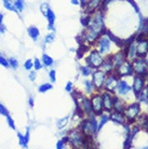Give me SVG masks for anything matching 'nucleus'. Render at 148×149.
Here are the masks:
<instances>
[{
  "label": "nucleus",
  "instance_id": "nucleus-18",
  "mask_svg": "<svg viewBox=\"0 0 148 149\" xmlns=\"http://www.w3.org/2000/svg\"><path fill=\"white\" fill-rule=\"evenodd\" d=\"M100 68L106 74H111V72H114V71H115L116 67H115V65H114V63H112V61H111L110 55L108 56L107 58H104V62H103V64L101 65Z\"/></svg>",
  "mask_w": 148,
  "mask_h": 149
},
{
  "label": "nucleus",
  "instance_id": "nucleus-4",
  "mask_svg": "<svg viewBox=\"0 0 148 149\" xmlns=\"http://www.w3.org/2000/svg\"><path fill=\"white\" fill-rule=\"evenodd\" d=\"M141 112V105L140 103H133L131 105H126V109H124V117H126V120L128 123H133L135 122L137 116L140 115Z\"/></svg>",
  "mask_w": 148,
  "mask_h": 149
},
{
  "label": "nucleus",
  "instance_id": "nucleus-12",
  "mask_svg": "<svg viewBox=\"0 0 148 149\" xmlns=\"http://www.w3.org/2000/svg\"><path fill=\"white\" fill-rule=\"evenodd\" d=\"M91 103H92V108L95 116H100L104 111L103 106V97L102 94H94L91 98Z\"/></svg>",
  "mask_w": 148,
  "mask_h": 149
},
{
  "label": "nucleus",
  "instance_id": "nucleus-30",
  "mask_svg": "<svg viewBox=\"0 0 148 149\" xmlns=\"http://www.w3.org/2000/svg\"><path fill=\"white\" fill-rule=\"evenodd\" d=\"M47 19H48V23L49 24H52V25H54V23H55V14H54V12L52 11L51 9L49 10L48 14H47Z\"/></svg>",
  "mask_w": 148,
  "mask_h": 149
},
{
  "label": "nucleus",
  "instance_id": "nucleus-29",
  "mask_svg": "<svg viewBox=\"0 0 148 149\" xmlns=\"http://www.w3.org/2000/svg\"><path fill=\"white\" fill-rule=\"evenodd\" d=\"M80 71H81L82 76H84V77H89L90 74H92V72H93L92 67H90L89 65H88V66H82V67H80Z\"/></svg>",
  "mask_w": 148,
  "mask_h": 149
},
{
  "label": "nucleus",
  "instance_id": "nucleus-43",
  "mask_svg": "<svg viewBox=\"0 0 148 149\" xmlns=\"http://www.w3.org/2000/svg\"><path fill=\"white\" fill-rule=\"evenodd\" d=\"M65 91H66L67 93H69V94L73 92V83H71V81H68L66 83V86H65Z\"/></svg>",
  "mask_w": 148,
  "mask_h": 149
},
{
  "label": "nucleus",
  "instance_id": "nucleus-44",
  "mask_svg": "<svg viewBox=\"0 0 148 149\" xmlns=\"http://www.w3.org/2000/svg\"><path fill=\"white\" fill-rule=\"evenodd\" d=\"M128 1H129L130 3L132 4V7L134 8V10H135V12H137V13H138V12H140V9H138V7H137V4L135 3V2H134L133 0H128Z\"/></svg>",
  "mask_w": 148,
  "mask_h": 149
},
{
  "label": "nucleus",
  "instance_id": "nucleus-26",
  "mask_svg": "<svg viewBox=\"0 0 148 149\" xmlns=\"http://www.w3.org/2000/svg\"><path fill=\"white\" fill-rule=\"evenodd\" d=\"M51 89H53L52 82L51 83H43V84H41V86L38 88V92H39V93H45V92L50 91Z\"/></svg>",
  "mask_w": 148,
  "mask_h": 149
},
{
  "label": "nucleus",
  "instance_id": "nucleus-6",
  "mask_svg": "<svg viewBox=\"0 0 148 149\" xmlns=\"http://www.w3.org/2000/svg\"><path fill=\"white\" fill-rule=\"evenodd\" d=\"M115 74L118 76L119 78L132 76V74H134L133 65H132V63H131L129 60H126L121 65H119L118 67H116Z\"/></svg>",
  "mask_w": 148,
  "mask_h": 149
},
{
  "label": "nucleus",
  "instance_id": "nucleus-36",
  "mask_svg": "<svg viewBox=\"0 0 148 149\" xmlns=\"http://www.w3.org/2000/svg\"><path fill=\"white\" fill-rule=\"evenodd\" d=\"M9 65H10L13 69H17V67H19V62H17L16 58L11 57V58H9Z\"/></svg>",
  "mask_w": 148,
  "mask_h": 149
},
{
  "label": "nucleus",
  "instance_id": "nucleus-9",
  "mask_svg": "<svg viewBox=\"0 0 148 149\" xmlns=\"http://www.w3.org/2000/svg\"><path fill=\"white\" fill-rule=\"evenodd\" d=\"M119 81V77L116 74H108L105 78V81H104L103 88L105 89V91H108V92H111L114 93L116 91V88H117V84H118Z\"/></svg>",
  "mask_w": 148,
  "mask_h": 149
},
{
  "label": "nucleus",
  "instance_id": "nucleus-21",
  "mask_svg": "<svg viewBox=\"0 0 148 149\" xmlns=\"http://www.w3.org/2000/svg\"><path fill=\"white\" fill-rule=\"evenodd\" d=\"M17 137H19L20 145L22 146L23 148H27V147H28V142H29V129L27 127L25 135H22L21 133H17Z\"/></svg>",
  "mask_w": 148,
  "mask_h": 149
},
{
  "label": "nucleus",
  "instance_id": "nucleus-41",
  "mask_svg": "<svg viewBox=\"0 0 148 149\" xmlns=\"http://www.w3.org/2000/svg\"><path fill=\"white\" fill-rule=\"evenodd\" d=\"M0 65H2L3 67H9V66H10V65H9V60L0 55Z\"/></svg>",
  "mask_w": 148,
  "mask_h": 149
},
{
  "label": "nucleus",
  "instance_id": "nucleus-5",
  "mask_svg": "<svg viewBox=\"0 0 148 149\" xmlns=\"http://www.w3.org/2000/svg\"><path fill=\"white\" fill-rule=\"evenodd\" d=\"M132 65H133L134 72L136 74H140L143 77L148 76V65L146 63L145 57H135L132 61Z\"/></svg>",
  "mask_w": 148,
  "mask_h": 149
},
{
  "label": "nucleus",
  "instance_id": "nucleus-25",
  "mask_svg": "<svg viewBox=\"0 0 148 149\" xmlns=\"http://www.w3.org/2000/svg\"><path fill=\"white\" fill-rule=\"evenodd\" d=\"M101 121H100V123H98V131L100 130H102V127H104V124H106L107 123V121H109V115L108 113H101Z\"/></svg>",
  "mask_w": 148,
  "mask_h": 149
},
{
  "label": "nucleus",
  "instance_id": "nucleus-11",
  "mask_svg": "<svg viewBox=\"0 0 148 149\" xmlns=\"http://www.w3.org/2000/svg\"><path fill=\"white\" fill-rule=\"evenodd\" d=\"M136 42V57H146L148 54V38L143 37L135 39Z\"/></svg>",
  "mask_w": 148,
  "mask_h": 149
},
{
  "label": "nucleus",
  "instance_id": "nucleus-40",
  "mask_svg": "<svg viewBox=\"0 0 148 149\" xmlns=\"http://www.w3.org/2000/svg\"><path fill=\"white\" fill-rule=\"evenodd\" d=\"M49 78H50V81L52 83H54L56 81V71L54 69L50 70V72H49Z\"/></svg>",
  "mask_w": 148,
  "mask_h": 149
},
{
  "label": "nucleus",
  "instance_id": "nucleus-14",
  "mask_svg": "<svg viewBox=\"0 0 148 149\" xmlns=\"http://www.w3.org/2000/svg\"><path fill=\"white\" fill-rule=\"evenodd\" d=\"M145 79L146 77H143V76H140V74H136L134 77V81H133V86H132V90H133L134 94L136 95V97L140 95L142 91L144 90L145 88Z\"/></svg>",
  "mask_w": 148,
  "mask_h": 149
},
{
  "label": "nucleus",
  "instance_id": "nucleus-32",
  "mask_svg": "<svg viewBox=\"0 0 148 149\" xmlns=\"http://www.w3.org/2000/svg\"><path fill=\"white\" fill-rule=\"evenodd\" d=\"M84 86H85V90H87V93H89V94L92 93L93 90H94V86H93L92 81H90V80H85Z\"/></svg>",
  "mask_w": 148,
  "mask_h": 149
},
{
  "label": "nucleus",
  "instance_id": "nucleus-20",
  "mask_svg": "<svg viewBox=\"0 0 148 149\" xmlns=\"http://www.w3.org/2000/svg\"><path fill=\"white\" fill-rule=\"evenodd\" d=\"M126 107V104L124 103V101L120 100L118 96L114 95V109L112 110H116V111L119 112H123L124 109Z\"/></svg>",
  "mask_w": 148,
  "mask_h": 149
},
{
  "label": "nucleus",
  "instance_id": "nucleus-3",
  "mask_svg": "<svg viewBox=\"0 0 148 149\" xmlns=\"http://www.w3.org/2000/svg\"><path fill=\"white\" fill-rule=\"evenodd\" d=\"M79 129L82 131V133L88 136V137L93 138L96 133L98 132V123H97V120L95 119V116H92V117H89L84 119L81 122Z\"/></svg>",
  "mask_w": 148,
  "mask_h": 149
},
{
  "label": "nucleus",
  "instance_id": "nucleus-22",
  "mask_svg": "<svg viewBox=\"0 0 148 149\" xmlns=\"http://www.w3.org/2000/svg\"><path fill=\"white\" fill-rule=\"evenodd\" d=\"M27 34L34 41H37L40 37V30L36 26H30L27 28Z\"/></svg>",
  "mask_w": 148,
  "mask_h": 149
},
{
  "label": "nucleus",
  "instance_id": "nucleus-47",
  "mask_svg": "<svg viewBox=\"0 0 148 149\" xmlns=\"http://www.w3.org/2000/svg\"><path fill=\"white\" fill-rule=\"evenodd\" d=\"M28 103H29L30 107H34V103H35V102H34V97L33 96L29 97V100H28Z\"/></svg>",
  "mask_w": 148,
  "mask_h": 149
},
{
  "label": "nucleus",
  "instance_id": "nucleus-33",
  "mask_svg": "<svg viewBox=\"0 0 148 149\" xmlns=\"http://www.w3.org/2000/svg\"><path fill=\"white\" fill-rule=\"evenodd\" d=\"M132 139H133V138L131 137L130 135H126V141L123 142V148H124V149L131 148V147H132Z\"/></svg>",
  "mask_w": 148,
  "mask_h": 149
},
{
  "label": "nucleus",
  "instance_id": "nucleus-31",
  "mask_svg": "<svg viewBox=\"0 0 148 149\" xmlns=\"http://www.w3.org/2000/svg\"><path fill=\"white\" fill-rule=\"evenodd\" d=\"M65 144H68V137L67 136H64L61 141H59V142L56 143V149H63L64 147H65Z\"/></svg>",
  "mask_w": 148,
  "mask_h": 149
},
{
  "label": "nucleus",
  "instance_id": "nucleus-19",
  "mask_svg": "<svg viewBox=\"0 0 148 149\" xmlns=\"http://www.w3.org/2000/svg\"><path fill=\"white\" fill-rule=\"evenodd\" d=\"M109 119H110L111 121H114L115 123H118V124H123L124 122H126L124 113H123V112L116 111V110H111L110 111Z\"/></svg>",
  "mask_w": 148,
  "mask_h": 149
},
{
  "label": "nucleus",
  "instance_id": "nucleus-38",
  "mask_svg": "<svg viewBox=\"0 0 148 149\" xmlns=\"http://www.w3.org/2000/svg\"><path fill=\"white\" fill-rule=\"evenodd\" d=\"M24 68H25L26 70H31L34 68V62L31 60H27L24 63Z\"/></svg>",
  "mask_w": 148,
  "mask_h": 149
},
{
  "label": "nucleus",
  "instance_id": "nucleus-52",
  "mask_svg": "<svg viewBox=\"0 0 148 149\" xmlns=\"http://www.w3.org/2000/svg\"><path fill=\"white\" fill-rule=\"evenodd\" d=\"M2 1H11V0H2Z\"/></svg>",
  "mask_w": 148,
  "mask_h": 149
},
{
  "label": "nucleus",
  "instance_id": "nucleus-34",
  "mask_svg": "<svg viewBox=\"0 0 148 149\" xmlns=\"http://www.w3.org/2000/svg\"><path fill=\"white\" fill-rule=\"evenodd\" d=\"M49 10H50V7H49L48 3H41L40 4V12L43 14V16H47V14H48Z\"/></svg>",
  "mask_w": 148,
  "mask_h": 149
},
{
  "label": "nucleus",
  "instance_id": "nucleus-10",
  "mask_svg": "<svg viewBox=\"0 0 148 149\" xmlns=\"http://www.w3.org/2000/svg\"><path fill=\"white\" fill-rule=\"evenodd\" d=\"M107 74H105L102 69H96L95 71L92 72V83L93 86L95 90H101L103 89V84L104 81H105V78H106Z\"/></svg>",
  "mask_w": 148,
  "mask_h": 149
},
{
  "label": "nucleus",
  "instance_id": "nucleus-53",
  "mask_svg": "<svg viewBox=\"0 0 148 149\" xmlns=\"http://www.w3.org/2000/svg\"><path fill=\"white\" fill-rule=\"evenodd\" d=\"M0 55H1V52H0Z\"/></svg>",
  "mask_w": 148,
  "mask_h": 149
},
{
  "label": "nucleus",
  "instance_id": "nucleus-45",
  "mask_svg": "<svg viewBox=\"0 0 148 149\" xmlns=\"http://www.w3.org/2000/svg\"><path fill=\"white\" fill-rule=\"evenodd\" d=\"M36 77H37V74H36L35 71H30V74H29L30 81H35V80H36Z\"/></svg>",
  "mask_w": 148,
  "mask_h": 149
},
{
  "label": "nucleus",
  "instance_id": "nucleus-24",
  "mask_svg": "<svg viewBox=\"0 0 148 149\" xmlns=\"http://www.w3.org/2000/svg\"><path fill=\"white\" fill-rule=\"evenodd\" d=\"M68 122H69V117L67 116V117H64V118H62V119L57 120V122H56V127H57L59 130H62V129H64V127L68 124Z\"/></svg>",
  "mask_w": 148,
  "mask_h": 149
},
{
  "label": "nucleus",
  "instance_id": "nucleus-28",
  "mask_svg": "<svg viewBox=\"0 0 148 149\" xmlns=\"http://www.w3.org/2000/svg\"><path fill=\"white\" fill-rule=\"evenodd\" d=\"M14 6L16 8L17 12H22L25 9V0H15Z\"/></svg>",
  "mask_w": 148,
  "mask_h": 149
},
{
  "label": "nucleus",
  "instance_id": "nucleus-7",
  "mask_svg": "<svg viewBox=\"0 0 148 149\" xmlns=\"http://www.w3.org/2000/svg\"><path fill=\"white\" fill-rule=\"evenodd\" d=\"M104 62V57L103 55L101 54L97 50H92L90 54L87 57V63L90 67L95 68V69H98L101 67V65L103 64Z\"/></svg>",
  "mask_w": 148,
  "mask_h": 149
},
{
  "label": "nucleus",
  "instance_id": "nucleus-23",
  "mask_svg": "<svg viewBox=\"0 0 148 149\" xmlns=\"http://www.w3.org/2000/svg\"><path fill=\"white\" fill-rule=\"evenodd\" d=\"M41 62H42V65H45L47 67H51L52 65L54 64L53 58L50 55H48V54H42V60H41Z\"/></svg>",
  "mask_w": 148,
  "mask_h": 149
},
{
  "label": "nucleus",
  "instance_id": "nucleus-2",
  "mask_svg": "<svg viewBox=\"0 0 148 149\" xmlns=\"http://www.w3.org/2000/svg\"><path fill=\"white\" fill-rule=\"evenodd\" d=\"M67 137H68V144H71L74 148H85L90 146L91 144V137H88L85 136L82 131L80 129H74V130H71L67 134Z\"/></svg>",
  "mask_w": 148,
  "mask_h": 149
},
{
  "label": "nucleus",
  "instance_id": "nucleus-35",
  "mask_svg": "<svg viewBox=\"0 0 148 149\" xmlns=\"http://www.w3.org/2000/svg\"><path fill=\"white\" fill-rule=\"evenodd\" d=\"M54 39H55V35L53 34V33H51V34H49L45 36V45H49V43H52L53 41H54Z\"/></svg>",
  "mask_w": 148,
  "mask_h": 149
},
{
  "label": "nucleus",
  "instance_id": "nucleus-50",
  "mask_svg": "<svg viewBox=\"0 0 148 149\" xmlns=\"http://www.w3.org/2000/svg\"><path fill=\"white\" fill-rule=\"evenodd\" d=\"M3 14H2V13H0V27L2 26V25H3Z\"/></svg>",
  "mask_w": 148,
  "mask_h": 149
},
{
  "label": "nucleus",
  "instance_id": "nucleus-49",
  "mask_svg": "<svg viewBox=\"0 0 148 149\" xmlns=\"http://www.w3.org/2000/svg\"><path fill=\"white\" fill-rule=\"evenodd\" d=\"M48 29H49V30H52L53 33L55 31V28H54V25H52V24H48Z\"/></svg>",
  "mask_w": 148,
  "mask_h": 149
},
{
  "label": "nucleus",
  "instance_id": "nucleus-13",
  "mask_svg": "<svg viewBox=\"0 0 148 149\" xmlns=\"http://www.w3.org/2000/svg\"><path fill=\"white\" fill-rule=\"evenodd\" d=\"M114 95L115 94L108 92V91H104L102 93V97H103V106L104 110L107 112H110L114 109Z\"/></svg>",
  "mask_w": 148,
  "mask_h": 149
},
{
  "label": "nucleus",
  "instance_id": "nucleus-48",
  "mask_svg": "<svg viewBox=\"0 0 148 149\" xmlns=\"http://www.w3.org/2000/svg\"><path fill=\"white\" fill-rule=\"evenodd\" d=\"M88 2H89V0H80V3H81L80 6H81L82 8H84V6L88 3Z\"/></svg>",
  "mask_w": 148,
  "mask_h": 149
},
{
  "label": "nucleus",
  "instance_id": "nucleus-16",
  "mask_svg": "<svg viewBox=\"0 0 148 149\" xmlns=\"http://www.w3.org/2000/svg\"><path fill=\"white\" fill-rule=\"evenodd\" d=\"M130 91H132V86H129L126 81L119 79L117 88H116V92H117V94H118V95H126V94L129 93Z\"/></svg>",
  "mask_w": 148,
  "mask_h": 149
},
{
  "label": "nucleus",
  "instance_id": "nucleus-42",
  "mask_svg": "<svg viewBox=\"0 0 148 149\" xmlns=\"http://www.w3.org/2000/svg\"><path fill=\"white\" fill-rule=\"evenodd\" d=\"M0 115L4 116V117L9 116V110H8V109L6 108L2 104H0Z\"/></svg>",
  "mask_w": 148,
  "mask_h": 149
},
{
  "label": "nucleus",
  "instance_id": "nucleus-27",
  "mask_svg": "<svg viewBox=\"0 0 148 149\" xmlns=\"http://www.w3.org/2000/svg\"><path fill=\"white\" fill-rule=\"evenodd\" d=\"M3 6L7 10H9V11L17 13V10H16V8H15V6H14V2H13L12 0L11 1H3Z\"/></svg>",
  "mask_w": 148,
  "mask_h": 149
},
{
  "label": "nucleus",
  "instance_id": "nucleus-8",
  "mask_svg": "<svg viewBox=\"0 0 148 149\" xmlns=\"http://www.w3.org/2000/svg\"><path fill=\"white\" fill-rule=\"evenodd\" d=\"M96 43H97V47H98V52L104 55V54H106L110 51V45H111V40L109 39L106 34H103L102 36L98 37V39L96 40Z\"/></svg>",
  "mask_w": 148,
  "mask_h": 149
},
{
  "label": "nucleus",
  "instance_id": "nucleus-51",
  "mask_svg": "<svg viewBox=\"0 0 148 149\" xmlns=\"http://www.w3.org/2000/svg\"><path fill=\"white\" fill-rule=\"evenodd\" d=\"M145 60H146V63H147V65H148V54L146 55V58H145Z\"/></svg>",
  "mask_w": 148,
  "mask_h": 149
},
{
  "label": "nucleus",
  "instance_id": "nucleus-17",
  "mask_svg": "<svg viewBox=\"0 0 148 149\" xmlns=\"http://www.w3.org/2000/svg\"><path fill=\"white\" fill-rule=\"evenodd\" d=\"M102 2H103V0H89V2L84 6V10L87 12V14H92L93 12L97 11Z\"/></svg>",
  "mask_w": 148,
  "mask_h": 149
},
{
  "label": "nucleus",
  "instance_id": "nucleus-15",
  "mask_svg": "<svg viewBox=\"0 0 148 149\" xmlns=\"http://www.w3.org/2000/svg\"><path fill=\"white\" fill-rule=\"evenodd\" d=\"M111 57V61H112V63L115 65V67H118L119 65H121V64L126 60V49L123 48L122 50H120L119 52H117L116 54L114 55H110ZM116 69V68H115Z\"/></svg>",
  "mask_w": 148,
  "mask_h": 149
},
{
  "label": "nucleus",
  "instance_id": "nucleus-37",
  "mask_svg": "<svg viewBox=\"0 0 148 149\" xmlns=\"http://www.w3.org/2000/svg\"><path fill=\"white\" fill-rule=\"evenodd\" d=\"M34 67H35V70H40L41 68H42V62L39 58H35V61H34Z\"/></svg>",
  "mask_w": 148,
  "mask_h": 149
},
{
  "label": "nucleus",
  "instance_id": "nucleus-39",
  "mask_svg": "<svg viewBox=\"0 0 148 149\" xmlns=\"http://www.w3.org/2000/svg\"><path fill=\"white\" fill-rule=\"evenodd\" d=\"M7 122L9 124V127H11L12 130H15V123H14V120L12 119V117L10 115L7 116Z\"/></svg>",
  "mask_w": 148,
  "mask_h": 149
},
{
  "label": "nucleus",
  "instance_id": "nucleus-46",
  "mask_svg": "<svg viewBox=\"0 0 148 149\" xmlns=\"http://www.w3.org/2000/svg\"><path fill=\"white\" fill-rule=\"evenodd\" d=\"M71 4L74 6H80V0H71Z\"/></svg>",
  "mask_w": 148,
  "mask_h": 149
},
{
  "label": "nucleus",
  "instance_id": "nucleus-1",
  "mask_svg": "<svg viewBox=\"0 0 148 149\" xmlns=\"http://www.w3.org/2000/svg\"><path fill=\"white\" fill-rule=\"evenodd\" d=\"M106 33V28L104 25V13L101 10L93 12L90 16L89 23L87 25V29L82 34L83 42H89L93 45L98 39L100 36Z\"/></svg>",
  "mask_w": 148,
  "mask_h": 149
}]
</instances>
